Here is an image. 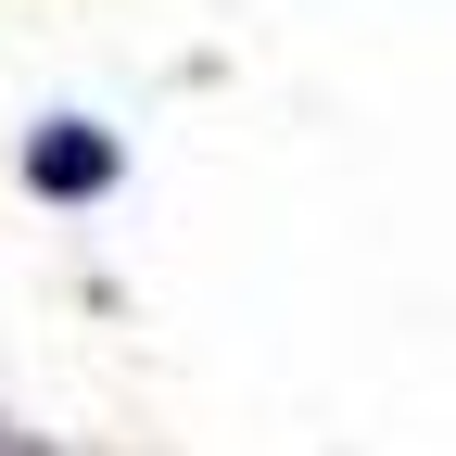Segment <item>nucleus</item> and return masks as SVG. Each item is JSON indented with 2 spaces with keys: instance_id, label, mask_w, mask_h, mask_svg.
Masks as SVG:
<instances>
[{
  "instance_id": "nucleus-1",
  "label": "nucleus",
  "mask_w": 456,
  "mask_h": 456,
  "mask_svg": "<svg viewBox=\"0 0 456 456\" xmlns=\"http://www.w3.org/2000/svg\"><path fill=\"white\" fill-rule=\"evenodd\" d=\"M102 178H114L102 140H38V191H102Z\"/></svg>"
}]
</instances>
